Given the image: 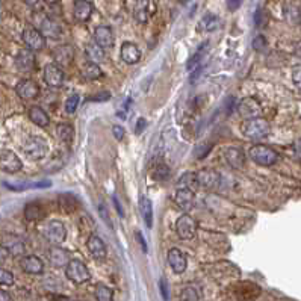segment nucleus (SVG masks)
I'll list each match as a JSON object with an SVG mask.
<instances>
[{
	"label": "nucleus",
	"instance_id": "obj_17",
	"mask_svg": "<svg viewBox=\"0 0 301 301\" xmlns=\"http://www.w3.org/2000/svg\"><path fill=\"white\" fill-rule=\"evenodd\" d=\"M39 30L42 32V35H44L45 38L59 39V36H61V26H59L54 20H51V18H48V17H44V18L39 21Z\"/></svg>",
	"mask_w": 301,
	"mask_h": 301
},
{
	"label": "nucleus",
	"instance_id": "obj_30",
	"mask_svg": "<svg viewBox=\"0 0 301 301\" xmlns=\"http://www.w3.org/2000/svg\"><path fill=\"white\" fill-rule=\"evenodd\" d=\"M177 186H178V188H188V189H191V191H195V189L200 186L197 172H185V174L178 178Z\"/></svg>",
	"mask_w": 301,
	"mask_h": 301
},
{
	"label": "nucleus",
	"instance_id": "obj_34",
	"mask_svg": "<svg viewBox=\"0 0 301 301\" xmlns=\"http://www.w3.org/2000/svg\"><path fill=\"white\" fill-rule=\"evenodd\" d=\"M82 74H83V77H85V79H88V80H94V79H98V77L101 76V70H100L98 64H95V62H92V61H91L89 64H86V65L83 67Z\"/></svg>",
	"mask_w": 301,
	"mask_h": 301
},
{
	"label": "nucleus",
	"instance_id": "obj_25",
	"mask_svg": "<svg viewBox=\"0 0 301 301\" xmlns=\"http://www.w3.org/2000/svg\"><path fill=\"white\" fill-rule=\"evenodd\" d=\"M139 210H141V215L144 218L145 225L148 228H151V225H153V204H151V200L147 198L145 195L139 197Z\"/></svg>",
	"mask_w": 301,
	"mask_h": 301
},
{
	"label": "nucleus",
	"instance_id": "obj_24",
	"mask_svg": "<svg viewBox=\"0 0 301 301\" xmlns=\"http://www.w3.org/2000/svg\"><path fill=\"white\" fill-rule=\"evenodd\" d=\"M73 14L77 21H86L92 14V5L88 0H76Z\"/></svg>",
	"mask_w": 301,
	"mask_h": 301
},
{
	"label": "nucleus",
	"instance_id": "obj_1",
	"mask_svg": "<svg viewBox=\"0 0 301 301\" xmlns=\"http://www.w3.org/2000/svg\"><path fill=\"white\" fill-rule=\"evenodd\" d=\"M240 132L245 138L257 141V139L265 138L269 133V123L262 116L248 118L240 126Z\"/></svg>",
	"mask_w": 301,
	"mask_h": 301
},
{
	"label": "nucleus",
	"instance_id": "obj_2",
	"mask_svg": "<svg viewBox=\"0 0 301 301\" xmlns=\"http://www.w3.org/2000/svg\"><path fill=\"white\" fill-rule=\"evenodd\" d=\"M248 156L251 160H254L256 163L262 165V166H271L278 159V154L275 150H272L271 147L262 145V144H254L253 147H250Z\"/></svg>",
	"mask_w": 301,
	"mask_h": 301
},
{
	"label": "nucleus",
	"instance_id": "obj_45",
	"mask_svg": "<svg viewBox=\"0 0 301 301\" xmlns=\"http://www.w3.org/2000/svg\"><path fill=\"white\" fill-rule=\"evenodd\" d=\"M135 236H136V239H138V242H139V245H141V250H142V253H147V251H148V250H147V242H145V239H144L142 233H141L139 230H136Z\"/></svg>",
	"mask_w": 301,
	"mask_h": 301
},
{
	"label": "nucleus",
	"instance_id": "obj_11",
	"mask_svg": "<svg viewBox=\"0 0 301 301\" xmlns=\"http://www.w3.org/2000/svg\"><path fill=\"white\" fill-rule=\"evenodd\" d=\"M166 260H168V265L171 266V269H172L175 274H182V272L186 271L188 260H186V256H185L178 248H171V250L168 251Z\"/></svg>",
	"mask_w": 301,
	"mask_h": 301
},
{
	"label": "nucleus",
	"instance_id": "obj_19",
	"mask_svg": "<svg viewBox=\"0 0 301 301\" xmlns=\"http://www.w3.org/2000/svg\"><path fill=\"white\" fill-rule=\"evenodd\" d=\"M86 247H88L91 256L95 260H103L106 257V245H104V242L98 236H95V234L89 236V239L86 242Z\"/></svg>",
	"mask_w": 301,
	"mask_h": 301
},
{
	"label": "nucleus",
	"instance_id": "obj_31",
	"mask_svg": "<svg viewBox=\"0 0 301 301\" xmlns=\"http://www.w3.org/2000/svg\"><path fill=\"white\" fill-rule=\"evenodd\" d=\"M86 54H88V57L92 61V62H95V64H98V62H103L104 61V50H103V47H100L97 42H92V44H88L86 45Z\"/></svg>",
	"mask_w": 301,
	"mask_h": 301
},
{
	"label": "nucleus",
	"instance_id": "obj_50",
	"mask_svg": "<svg viewBox=\"0 0 301 301\" xmlns=\"http://www.w3.org/2000/svg\"><path fill=\"white\" fill-rule=\"evenodd\" d=\"M8 256H9V251L6 250V247H5V245H0V262H3Z\"/></svg>",
	"mask_w": 301,
	"mask_h": 301
},
{
	"label": "nucleus",
	"instance_id": "obj_10",
	"mask_svg": "<svg viewBox=\"0 0 301 301\" xmlns=\"http://www.w3.org/2000/svg\"><path fill=\"white\" fill-rule=\"evenodd\" d=\"M15 91H17L18 97L24 98V100H33L39 95V86L32 79H24V80L18 82Z\"/></svg>",
	"mask_w": 301,
	"mask_h": 301
},
{
	"label": "nucleus",
	"instance_id": "obj_49",
	"mask_svg": "<svg viewBox=\"0 0 301 301\" xmlns=\"http://www.w3.org/2000/svg\"><path fill=\"white\" fill-rule=\"evenodd\" d=\"M112 200H113V204H115V209H116L118 215H119V216H124V212H123V207H121V204H119L118 198H116V197L113 195V197H112Z\"/></svg>",
	"mask_w": 301,
	"mask_h": 301
},
{
	"label": "nucleus",
	"instance_id": "obj_28",
	"mask_svg": "<svg viewBox=\"0 0 301 301\" xmlns=\"http://www.w3.org/2000/svg\"><path fill=\"white\" fill-rule=\"evenodd\" d=\"M3 244H5L6 250L11 254H14V256H20V254L24 253V244L18 237H15V236H11V234L5 236V242Z\"/></svg>",
	"mask_w": 301,
	"mask_h": 301
},
{
	"label": "nucleus",
	"instance_id": "obj_12",
	"mask_svg": "<svg viewBox=\"0 0 301 301\" xmlns=\"http://www.w3.org/2000/svg\"><path fill=\"white\" fill-rule=\"evenodd\" d=\"M237 110L240 113L242 118L248 119V118H256V116H260L262 115V106L257 103V100L254 98H244L239 106H237Z\"/></svg>",
	"mask_w": 301,
	"mask_h": 301
},
{
	"label": "nucleus",
	"instance_id": "obj_32",
	"mask_svg": "<svg viewBox=\"0 0 301 301\" xmlns=\"http://www.w3.org/2000/svg\"><path fill=\"white\" fill-rule=\"evenodd\" d=\"M24 216L29 219V221H36V219H41L44 216V212H42V207L39 203H29L24 209Z\"/></svg>",
	"mask_w": 301,
	"mask_h": 301
},
{
	"label": "nucleus",
	"instance_id": "obj_9",
	"mask_svg": "<svg viewBox=\"0 0 301 301\" xmlns=\"http://www.w3.org/2000/svg\"><path fill=\"white\" fill-rule=\"evenodd\" d=\"M64 80H65V74L57 65L48 64L44 67V82L50 88H61Z\"/></svg>",
	"mask_w": 301,
	"mask_h": 301
},
{
	"label": "nucleus",
	"instance_id": "obj_46",
	"mask_svg": "<svg viewBox=\"0 0 301 301\" xmlns=\"http://www.w3.org/2000/svg\"><path fill=\"white\" fill-rule=\"evenodd\" d=\"M242 2H244V0H227L225 5H227V9H228V11H236V9L240 8Z\"/></svg>",
	"mask_w": 301,
	"mask_h": 301
},
{
	"label": "nucleus",
	"instance_id": "obj_44",
	"mask_svg": "<svg viewBox=\"0 0 301 301\" xmlns=\"http://www.w3.org/2000/svg\"><path fill=\"white\" fill-rule=\"evenodd\" d=\"M112 132H113V135H115V138H116L118 141H121V139L124 138V135H126L124 129H123L121 126H118V124H115V126L112 127Z\"/></svg>",
	"mask_w": 301,
	"mask_h": 301
},
{
	"label": "nucleus",
	"instance_id": "obj_35",
	"mask_svg": "<svg viewBox=\"0 0 301 301\" xmlns=\"http://www.w3.org/2000/svg\"><path fill=\"white\" fill-rule=\"evenodd\" d=\"M56 133H57V136H59V139H61V141H64V142H70V141L73 139L74 130H73V127H71L70 124H67V123H61V124H57V127H56Z\"/></svg>",
	"mask_w": 301,
	"mask_h": 301
},
{
	"label": "nucleus",
	"instance_id": "obj_37",
	"mask_svg": "<svg viewBox=\"0 0 301 301\" xmlns=\"http://www.w3.org/2000/svg\"><path fill=\"white\" fill-rule=\"evenodd\" d=\"M169 174H171L169 168L165 163H160V165H157L156 171L153 172V178L157 180V182H163V180L169 178Z\"/></svg>",
	"mask_w": 301,
	"mask_h": 301
},
{
	"label": "nucleus",
	"instance_id": "obj_4",
	"mask_svg": "<svg viewBox=\"0 0 301 301\" xmlns=\"http://www.w3.org/2000/svg\"><path fill=\"white\" fill-rule=\"evenodd\" d=\"M65 275L67 278L74 284H83L91 278V274L86 268V265L79 259H71L65 266Z\"/></svg>",
	"mask_w": 301,
	"mask_h": 301
},
{
	"label": "nucleus",
	"instance_id": "obj_29",
	"mask_svg": "<svg viewBox=\"0 0 301 301\" xmlns=\"http://www.w3.org/2000/svg\"><path fill=\"white\" fill-rule=\"evenodd\" d=\"M221 24V18L215 14H206L201 21H200V29L206 30V32H213L219 27Z\"/></svg>",
	"mask_w": 301,
	"mask_h": 301
},
{
	"label": "nucleus",
	"instance_id": "obj_26",
	"mask_svg": "<svg viewBox=\"0 0 301 301\" xmlns=\"http://www.w3.org/2000/svg\"><path fill=\"white\" fill-rule=\"evenodd\" d=\"M29 118L33 124L39 126V127H47L48 123H50V118L48 115L45 113V110L39 106H32L29 109Z\"/></svg>",
	"mask_w": 301,
	"mask_h": 301
},
{
	"label": "nucleus",
	"instance_id": "obj_13",
	"mask_svg": "<svg viewBox=\"0 0 301 301\" xmlns=\"http://www.w3.org/2000/svg\"><path fill=\"white\" fill-rule=\"evenodd\" d=\"M224 159L234 169H242L245 165V154L237 147H227L224 150Z\"/></svg>",
	"mask_w": 301,
	"mask_h": 301
},
{
	"label": "nucleus",
	"instance_id": "obj_21",
	"mask_svg": "<svg viewBox=\"0 0 301 301\" xmlns=\"http://www.w3.org/2000/svg\"><path fill=\"white\" fill-rule=\"evenodd\" d=\"M94 41L103 47V48H107L113 44V33L110 30L109 26H98L94 32Z\"/></svg>",
	"mask_w": 301,
	"mask_h": 301
},
{
	"label": "nucleus",
	"instance_id": "obj_52",
	"mask_svg": "<svg viewBox=\"0 0 301 301\" xmlns=\"http://www.w3.org/2000/svg\"><path fill=\"white\" fill-rule=\"evenodd\" d=\"M11 299V295L5 290H0V301H9Z\"/></svg>",
	"mask_w": 301,
	"mask_h": 301
},
{
	"label": "nucleus",
	"instance_id": "obj_48",
	"mask_svg": "<svg viewBox=\"0 0 301 301\" xmlns=\"http://www.w3.org/2000/svg\"><path fill=\"white\" fill-rule=\"evenodd\" d=\"M145 126H147V121H145L144 118H139V119H138V123H136V127H135L136 135H141V133L144 132Z\"/></svg>",
	"mask_w": 301,
	"mask_h": 301
},
{
	"label": "nucleus",
	"instance_id": "obj_18",
	"mask_svg": "<svg viewBox=\"0 0 301 301\" xmlns=\"http://www.w3.org/2000/svg\"><path fill=\"white\" fill-rule=\"evenodd\" d=\"M15 65L21 71H30L35 67V54L33 50H20L15 56Z\"/></svg>",
	"mask_w": 301,
	"mask_h": 301
},
{
	"label": "nucleus",
	"instance_id": "obj_27",
	"mask_svg": "<svg viewBox=\"0 0 301 301\" xmlns=\"http://www.w3.org/2000/svg\"><path fill=\"white\" fill-rule=\"evenodd\" d=\"M150 0H136L135 3V11H133V15L135 18L139 21V23H145L148 21L150 18Z\"/></svg>",
	"mask_w": 301,
	"mask_h": 301
},
{
	"label": "nucleus",
	"instance_id": "obj_41",
	"mask_svg": "<svg viewBox=\"0 0 301 301\" xmlns=\"http://www.w3.org/2000/svg\"><path fill=\"white\" fill-rule=\"evenodd\" d=\"M292 80H293L295 86H298L301 89V65H296L292 70Z\"/></svg>",
	"mask_w": 301,
	"mask_h": 301
},
{
	"label": "nucleus",
	"instance_id": "obj_3",
	"mask_svg": "<svg viewBox=\"0 0 301 301\" xmlns=\"http://www.w3.org/2000/svg\"><path fill=\"white\" fill-rule=\"evenodd\" d=\"M24 156L30 160H39L42 159L47 151H48V145L45 142V139L39 138V136H30L24 141L23 147H21Z\"/></svg>",
	"mask_w": 301,
	"mask_h": 301
},
{
	"label": "nucleus",
	"instance_id": "obj_47",
	"mask_svg": "<svg viewBox=\"0 0 301 301\" xmlns=\"http://www.w3.org/2000/svg\"><path fill=\"white\" fill-rule=\"evenodd\" d=\"M98 212H100V215H101V218H103V221L110 227L112 224H110V221H109V215H107V210H106V207H104V204H100L98 206Z\"/></svg>",
	"mask_w": 301,
	"mask_h": 301
},
{
	"label": "nucleus",
	"instance_id": "obj_43",
	"mask_svg": "<svg viewBox=\"0 0 301 301\" xmlns=\"http://www.w3.org/2000/svg\"><path fill=\"white\" fill-rule=\"evenodd\" d=\"M265 45H266V41H265V38H263L262 35H259V36H256V38H254V41H253V47H254L256 50H262Z\"/></svg>",
	"mask_w": 301,
	"mask_h": 301
},
{
	"label": "nucleus",
	"instance_id": "obj_8",
	"mask_svg": "<svg viewBox=\"0 0 301 301\" xmlns=\"http://www.w3.org/2000/svg\"><path fill=\"white\" fill-rule=\"evenodd\" d=\"M0 168L5 172L14 174V172L20 171L23 168V163H21V160L18 159V156L14 151H11V150H2L0 151Z\"/></svg>",
	"mask_w": 301,
	"mask_h": 301
},
{
	"label": "nucleus",
	"instance_id": "obj_6",
	"mask_svg": "<svg viewBox=\"0 0 301 301\" xmlns=\"http://www.w3.org/2000/svg\"><path fill=\"white\" fill-rule=\"evenodd\" d=\"M175 233L183 240L192 239L195 236V233H197V224H195L194 218L191 215H188V213H183L175 221Z\"/></svg>",
	"mask_w": 301,
	"mask_h": 301
},
{
	"label": "nucleus",
	"instance_id": "obj_23",
	"mask_svg": "<svg viewBox=\"0 0 301 301\" xmlns=\"http://www.w3.org/2000/svg\"><path fill=\"white\" fill-rule=\"evenodd\" d=\"M200 186L206 188V189H212L219 183V174L215 172L213 169H200L197 172Z\"/></svg>",
	"mask_w": 301,
	"mask_h": 301
},
{
	"label": "nucleus",
	"instance_id": "obj_5",
	"mask_svg": "<svg viewBox=\"0 0 301 301\" xmlns=\"http://www.w3.org/2000/svg\"><path fill=\"white\" fill-rule=\"evenodd\" d=\"M42 234L44 237L50 242V244H62L67 237V228L61 221H48L44 227H42Z\"/></svg>",
	"mask_w": 301,
	"mask_h": 301
},
{
	"label": "nucleus",
	"instance_id": "obj_53",
	"mask_svg": "<svg viewBox=\"0 0 301 301\" xmlns=\"http://www.w3.org/2000/svg\"><path fill=\"white\" fill-rule=\"evenodd\" d=\"M26 5H29V6H35L36 3H38V0H23Z\"/></svg>",
	"mask_w": 301,
	"mask_h": 301
},
{
	"label": "nucleus",
	"instance_id": "obj_20",
	"mask_svg": "<svg viewBox=\"0 0 301 301\" xmlns=\"http://www.w3.org/2000/svg\"><path fill=\"white\" fill-rule=\"evenodd\" d=\"M20 266L27 274H41L44 271V263L36 256H26V257H23L21 262H20Z\"/></svg>",
	"mask_w": 301,
	"mask_h": 301
},
{
	"label": "nucleus",
	"instance_id": "obj_40",
	"mask_svg": "<svg viewBox=\"0 0 301 301\" xmlns=\"http://www.w3.org/2000/svg\"><path fill=\"white\" fill-rule=\"evenodd\" d=\"M14 283V275L12 272L0 268V284H5V286H11Z\"/></svg>",
	"mask_w": 301,
	"mask_h": 301
},
{
	"label": "nucleus",
	"instance_id": "obj_33",
	"mask_svg": "<svg viewBox=\"0 0 301 301\" xmlns=\"http://www.w3.org/2000/svg\"><path fill=\"white\" fill-rule=\"evenodd\" d=\"M207 45H209V42H203V44L198 47V50L189 57V61H188V64H186V68H188V70H192V68H195V67L200 65V62L203 61V57H204V54H206Z\"/></svg>",
	"mask_w": 301,
	"mask_h": 301
},
{
	"label": "nucleus",
	"instance_id": "obj_42",
	"mask_svg": "<svg viewBox=\"0 0 301 301\" xmlns=\"http://www.w3.org/2000/svg\"><path fill=\"white\" fill-rule=\"evenodd\" d=\"M159 287H160V292H162V296H163V299H168L169 298V287H168V281H166V278H160L159 280Z\"/></svg>",
	"mask_w": 301,
	"mask_h": 301
},
{
	"label": "nucleus",
	"instance_id": "obj_22",
	"mask_svg": "<svg viewBox=\"0 0 301 301\" xmlns=\"http://www.w3.org/2000/svg\"><path fill=\"white\" fill-rule=\"evenodd\" d=\"M48 259H50L51 265L56 266V268H65L67 263L71 260L70 256H68V251H65L61 247H51L48 250Z\"/></svg>",
	"mask_w": 301,
	"mask_h": 301
},
{
	"label": "nucleus",
	"instance_id": "obj_38",
	"mask_svg": "<svg viewBox=\"0 0 301 301\" xmlns=\"http://www.w3.org/2000/svg\"><path fill=\"white\" fill-rule=\"evenodd\" d=\"M79 101H80V97L77 94H73L67 98L65 101V112L67 113H74L77 110V106H79Z\"/></svg>",
	"mask_w": 301,
	"mask_h": 301
},
{
	"label": "nucleus",
	"instance_id": "obj_54",
	"mask_svg": "<svg viewBox=\"0 0 301 301\" xmlns=\"http://www.w3.org/2000/svg\"><path fill=\"white\" fill-rule=\"evenodd\" d=\"M42 2H45L47 5H56V3H59V0H42Z\"/></svg>",
	"mask_w": 301,
	"mask_h": 301
},
{
	"label": "nucleus",
	"instance_id": "obj_7",
	"mask_svg": "<svg viewBox=\"0 0 301 301\" xmlns=\"http://www.w3.org/2000/svg\"><path fill=\"white\" fill-rule=\"evenodd\" d=\"M23 41L33 51L42 50L45 47V36L42 35L41 30H38L35 27H26L23 30Z\"/></svg>",
	"mask_w": 301,
	"mask_h": 301
},
{
	"label": "nucleus",
	"instance_id": "obj_14",
	"mask_svg": "<svg viewBox=\"0 0 301 301\" xmlns=\"http://www.w3.org/2000/svg\"><path fill=\"white\" fill-rule=\"evenodd\" d=\"M174 201L180 210H183V212L191 210L192 204H194V191H191L188 188H178L175 192Z\"/></svg>",
	"mask_w": 301,
	"mask_h": 301
},
{
	"label": "nucleus",
	"instance_id": "obj_16",
	"mask_svg": "<svg viewBox=\"0 0 301 301\" xmlns=\"http://www.w3.org/2000/svg\"><path fill=\"white\" fill-rule=\"evenodd\" d=\"M53 57H54V62L61 67H68L73 59H74V50L71 45H61V47H56L54 51H53Z\"/></svg>",
	"mask_w": 301,
	"mask_h": 301
},
{
	"label": "nucleus",
	"instance_id": "obj_15",
	"mask_svg": "<svg viewBox=\"0 0 301 301\" xmlns=\"http://www.w3.org/2000/svg\"><path fill=\"white\" fill-rule=\"evenodd\" d=\"M121 59L127 65H135L141 59V50L133 42H129V41L123 42V45H121Z\"/></svg>",
	"mask_w": 301,
	"mask_h": 301
},
{
	"label": "nucleus",
	"instance_id": "obj_51",
	"mask_svg": "<svg viewBox=\"0 0 301 301\" xmlns=\"http://www.w3.org/2000/svg\"><path fill=\"white\" fill-rule=\"evenodd\" d=\"M293 148H295V154L301 159V138L295 142V145H293Z\"/></svg>",
	"mask_w": 301,
	"mask_h": 301
},
{
	"label": "nucleus",
	"instance_id": "obj_36",
	"mask_svg": "<svg viewBox=\"0 0 301 301\" xmlns=\"http://www.w3.org/2000/svg\"><path fill=\"white\" fill-rule=\"evenodd\" d=\"M94 293H95V298L98 301H110L113 298V290L110 287L104 286V284H97Z\"/></svg>",
	"mask_w": 301,
	"mask_h": 301
},
{
	"label": "nucleus",
	"instance_id": "obj_39",
	"mask_svg": "<svg viewBox=\"0 0 301 301\" xmlns=\"http://www.w3.org/2000/svg\"><path fill=\"white\" fill-rule=\"evenodd\" d=\"M182 299H192V301H195V299H200V293H198V290L195 289V287H185L183 290H182Z\"/></svg>",
	"mask_w": 301,
	"mask_h": 301
}]
</instances>
